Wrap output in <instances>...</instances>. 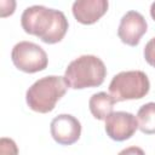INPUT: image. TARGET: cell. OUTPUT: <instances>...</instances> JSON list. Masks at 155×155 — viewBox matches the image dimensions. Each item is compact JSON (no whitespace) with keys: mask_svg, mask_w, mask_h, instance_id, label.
I'll use <instances>...</instances> for the list:
<instances>
[{"mask_svg":"<svg viewBox=\"0 0 155 155\" xmlns=\"http://www.w3.org/2000/svg\"><path fill=\"white\" fill-rule=\"evenodd\" d=\"M21 24L27 34L38 36L45 44L59 42L69 25L62 11L41 5L27 7L21 16Z\"/></svg>","mask_w":155,"mask_h":155,"instance_id":"6da1fadb","label":"cell"},{"mask_svg":"<svg viewBox=\"0 0 155 155\" xmlns=\"http://www.w3.org/2000/svg\"><path fill=\"white\" fill-rule=\"evenodd\" d=\"M105 76L107 68L103 61L93 54H84L71 61L64 73L68 87L74 90L101 86Z\"/></svg>","mask_w":155,"mask_h":155,"instance_id":"7a4b0ae2","label":"cell"},{"mask_svg":"<svg viewBox=\"0 0 155 155\" xmlns=\"http://www.w3.org/2000/svg\"><path fill=\"white\" fill-rule=\"evenodd\" d=\"M68 85L64 76L50 75L36 80L27 91L25 101L28 107L41 114L54 109L56 103L65 94Z\"/></svg>","mask_w":155,"mask_h":155,"instance_id":"3957f363","label":"cell"},{"mask_svg":"<svg viewBox=\"0 0 155 155\" xmlns=\"http://www.w3.org/2000/svg\"><path fill=\"white\" fill-rule=\"evenodd\" d=\"M149 90V79L140 70L121 71L113 78L109 85V92L115 102L140 99L148 94Z\"/></svg>","mask_w":155,"mask_h":155,"instance_id":"277c9868","label":"cell"},{"mask_svg":"<svg viewBox=\"0 0 155 155\" xmlns=\"http://www.w3.org/2000/svg\"><path fill=\"white\" fill-rule=\"evenodd\" d=\"M11 59L17 69L29 74L41 71L48 64V58L44 48L30 41L16 44L11 52Z\"/></svg>","mask_w":155,"mask_h":155,"instance_id":"5b68a950","label":"cell"},{"mask_svg":"<svg viewBox=\"0 0 155 155\" xmlns=\"http://www.w3.org/2000/svg\"><path fill=\"white\" fill-rule=\"evenodd\" d=\"M137 128V117L127 111H115L105 119V132L116 142H122L131 138Z\"/></svg>","mask_w":155,"mask_h":155,"instance_id":"8992f818","label":"cell"},{"mask_svg":"<svg viewBox=\"0 0 155 155\" xmlns=\"http://www.w3.org/2000/svg\"><path fill=\"white\" fill-rule=\"evenodd\" d=\"M50 131L52 138L58 144L70 145L80 138L81 124L70 114H61L51 121Z\"/></svg>","mask_w":155,"mask_h":155,"instance_id":"52a82bcc","label":"cell"},{"mask_svg":"<svg viewBox=\"0 0 155 155\" xmlns=\"http://www.w3.org/2000/svg\"><path fill=\"white\" fill-rule=\"evenodd\" d=\"M147 28L148 24L143 15L137 11H128L120 21L117 35L124 44L137 46L140 41V38L147 33Z\"/></svg>","mask_w":155,"mask_h":155,"instance_id":"ba28073f","label":"cell"},{"mask_svg":"<svg viewBox=\"0 0 155 155\" xmlns=\"http://www.w3.org/2000/svg\"><path fill=\"white\" fill-rule=\"evenodd\" d=\"M108 6L107 0H78L73 4L71 11L79 23L93 24L107 12Z\"/></svg>","mask_w":155,"mask_h":155,"instance_id":"9c48e42d","label":"cell"},{"mask_svg":"<svg viewBox=\"0 0 155 155\" xmlns=\"http://www.w3.org/2000/svg\"><path fill=\"white\" fill-rule=\"evenodd\" d=\"M115 99L107 92H98L92 94L88 101L90 111L97 120H105L114 109Z\"/></svg>","mask_w":155,"mask_h":155,"instance_id":"30bf717a","label":"cell"},{"mask_svg":"<svg viewBox=\"0 0 155 155\" xmlns=\"http://www.w3.org/2000/svg\"><path fill=\"white\" fill-rule=\"evenodd\" d=\"M138 128L145 134L155 133V102L142 105L137 113Z\"/></svg>","mask_w":155,"mask_h":155,"instance_id":"8fae6325","label":"cell"},{"mask_svg":"<svg viewBox=\"0 0 155 155\" xmlns=\"http://www.w3.org/2000/svg\"><path fill=\"white\" fill-rule=\"evenodd\" d=\"M0 155H18V148L15 140L2 137L0 139Z\"/></svg>","mask_w":155,"mask_h":155,"instance_id":"7c38bea8","label":"cell"},{"mask_svg":"<svg viewBox=\"0 0 155 155\" xmlns=\"http://www.w3.org/2000/svg\"><path fill=\"white\" fill-rule=\"evenodd\" d=\"M144 58L151 67L155 68V38L150 39L144 47Z\"/></svg>","mask_w":155,"mask_h":155,"instance_id":"4fadbf2b","label":"cell"},{"mask_svg":"<svg viewBox=\"0 0 155 155\" xmlns=\"http://www.w3.org/2000/svg\"><path fill=\"white\" fill-rule=\"evenodd\" d=\"M117 155H145L143 149L139 147H128L124 150H121Z\"/></svg>","mask_w":155,"mask_h":155,"instance_id":"5bb4252c","label":"cell"},{"mask_svg":"<svg viewBox=\"0 0 155 155\" xmlns=\"http://www.w3.org/2000/svg\"><path fill=\"white\" fill-rule=\"evenodd\" d=\"M150 16H151V18L155 21V2H153L151 6H150Z\"/></svg>","mask_w":155,"mask_h":155,"instance_id":"9a60e30c","label":"cell"}]
</instances>
